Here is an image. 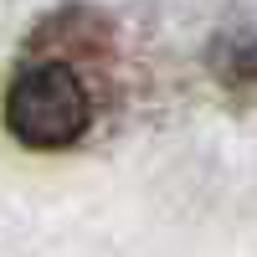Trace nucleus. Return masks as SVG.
Returning a JSON list of instances; mask_svg holds the SVG:
<instances>
[{
  "label": "nucleus",
  "mask_w": 257,
  "mask_h": 257,
  "mask_svg": "<svg viewBox=\"0 0 257 257\" xmlns=\"http://www.w3.org/2000/svg\"><path fill=\"white\" fill-rule=\"evenodd\" d=\"M93 103L67 62H31L6 88V128L26 149H67L88 134Z\"/></svg>",
  "instance_id": "f257e3e1"
}]
</instances>
